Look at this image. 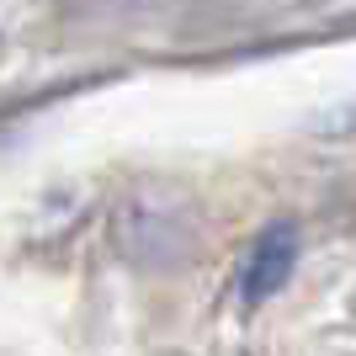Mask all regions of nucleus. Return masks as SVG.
<instances>
[{"label":"nucleus","instance_id":"nucleus-1","mask_svg":"<svg viewBox=\"0 0 356 356\" xmlns=\"http://www.w3.org/2000/svg\"><path fill=\"white\" fill-rule=\"evenodd\" d=\"M293 266H298V223L277 218L255 234V245L245 250V261H239V303H245V309H261L266 298H277L287 287Z\"/></svg>","mask_w":356,"mask_h":356}]
</instances>
